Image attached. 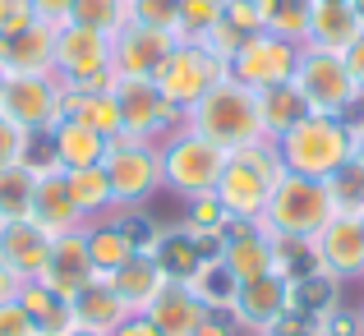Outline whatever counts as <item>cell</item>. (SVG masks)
<instances>
[{"instance_id": "836d02e7", "label": "cell", "mask_w": 364, "mask_h": 336, "mask_svg": "<svg viewBox=\"0 0 364 336\" xmlns=\"http://www.w3.org/2000/svg\"><path fill=\"white\" fill-rule=\"evenodd\" d=\"M70 23H79V28H92V33L116 37L120 28L129 23V0H74Z\"/></svg>"}, {"instance_id": "f6af8a7d", "label": "cell", "mask_w": 364, "mask_h": 336, "mask_svg": "<svg viewBox=\"0 0 364 336\" xmlns=\"http://www.w3.org/2000/svg\"><path fill=\"white\" fill-rule=\"evenodd\" d=\"M194 336H240L231 313H203V323L194 327Z\"/></svg>"}, {"instance_id": "5bb4252c", "label": "cell", "mask_w": 364, "mask_h": 336, "mask_svg": "<svg viewBox=\"0 0 364 336\" xmlns=\"http://www.w3.org/2000/svg\"><path fill=\"white\" fill-rule=\"evenodd\" d=\"M286 309H291V281H286L282 272H267V276H254V281H240L231 318H235L240 332L267 336V327H272Z\"/></svg>"}, {"instance_id": "4316f807", "label": "cell", "mask_w": 364, "mask_h": 336, "mask_svg": "<svg viewBox=\"0 0 364 336\" xmlns=\"http://www.w3.org/2000/svg\"><path fill=\"white\" fill-rule=\"evenodd\" d=\"M203 313H208V309H203V304H198L180 281H171L166 291H161L157 300L148 304V318H152V327H157L161 336H194V327L203 323Z\"/></svg>"}, {"instance_id": "9a60e30c", "label": "cell", "mask_w": 364, "mask_h": 336, "mask_svg": "<svg viewBox=\"0 0 364 336\" xmlns=\"http://www.w3.org/2000/svg\"><path fill=\"white\" fill-rule=\"evenodd\" d=\"M314 254H318V267L337 281L364 276V222L350 212H332V222L314 235Z\"/></svg>"}, {"instance_id": "8992f818", "label": "cell", "mask_w": 364, "mask_h": 336, "mask_svg": "<svg viewBox=\"0 0 364 336\" xmlns=\"http://www.w3.org/2000/svg\"><path fill=\"white\" fill-rule=\"evenodd\" d=\"M295 88H300L304 107L318 115H341V120H355V107L364 102V92L355 88L346 70V55L341 51H323V46H300V65H295Z\"/></svg>"}, {"instance_id": "bcb514c9", "label": "cell", "mask_w": 364, "mask_h": 336, "mask_svg": "<svg viewBox=\"0 0 364 336\" xmlns=\"http://www.w3.org/2000/svg\"><path fill=\"white\" fill-rule=\"evenodd\" d=\"M111 336H161V332L152 327L148 313H129L124 323H116V327H111Z\"/></svg>"}, {"instance_id": "4dcf8cb0", "label": "cell", "mask_w": 364, "mask_h": 336, "mask_svg": "<svg viewBox=\"0 0 364 336\" xmlns=\"http://www.w3.org/2000/svg\"><path fill=\"white\" fill-rule=\"evenodd\" d=\"M258 18H263V33H277L286 42L304 46L314 23V0H258Z\"/></svg>"}, {"instance_id": "7a4b0ae2", "label": "cell", "mask_w": 364, "mask_h": 336, "mask_svg": "<svg viewBox=\"0 0 364 336\" xmlns=\"http://www.w3.org/2000/svg\"><path fill=\"white\" fill-rule=\"evenodd\" d=\"M282 175H286V166L277 157L272 139L235 148V152H226V170L217 180V203L226 207L231 222H258Z\"/></svg>"}, {"instance_id": "ab89813d", "label": "cell", "mask_w": 364, "mask_h": 336, "mask_svg": "<svg viewBox=\"0 0 364 336\" xmlns=\"http://www.w3.org/2000/svg\"><path fill=\"white\" fill-rule=\"evenodd\" d=\"M33 23H37V14L28 0H0V42L23 33V28H33Z\"/></svg>"}, {"instance_id": "3957f363", "label": "cell", "mask_w": 364, "mask_h": 336, "mask_svg": "<svg viewBox=\"0 0 364 336\" xmlns=\"http://www.w3.org/2000/svg\"><path fill=\"white\" fill-rule=\"evenodd\" d=\"M272 143H277V157H282L286 170L309 175V180H328L332 170H341L350 161V120L309 111Z\"/></svg>"}, {"instance_id": "60d3db41", "label": "cell", "mask_w": 364, "mask_h": 336, "mask_svg": "<svg viewBox=\"0 0 364 336\" xmlns=\"http://www.w3.org/2000/svg\"><path fill=\"white\" fill-rule=\"evenodd\" d=\"M226 23L240 28V33H263V18H258V0H226Z\"/></svg>"}, {"instance_id": "8fae6325", "label": "cell", "mask_w": 364, "mask_h": 336, "mask_svg": "<svg viewBox=\"0 0 364 336\" xmlns=\"http://www.w3.org/2000/svg\"><path fill=\"white\" fill-rule=\"evenodd\" d=\"M111 92H116L120 124H124V134H129V139L157 143L161 134H176L180 124H185V115L161 97L152 79H116V83H111Z\"/></svg>"}, {"instance_id": "ffe728a7", "label": "cell", "mask_w": 364, "mask_h": 336, "mask_svg": "<svg viewBox=\"0 0 364 336\" xmlns=\"http://www.w3.org/2000/svg\"><path fill=\"white\" fill-rule=\"evenodd\" d=\"M51 239L55 235H46L33 217H9V222H0V258H5L23 281H37L46 258H51Z\"/></svg>"}, {"instance_id": "d6986e66", "label": "cell", "mask_w": 364, "mask_h": 336, "mask_svg": "<svg viewBox=\"0 0 364 336\" xmlns=\"http://www.w3.org/2000/svg\"><path fill=\"white\" fill-rule=\"evenodd\" d=\"M102 281H107L111 291L120 295L129 313H148V304L171 286V276H166V267L157 263V254H152V249H139L129 263L116 267L111 276H102Z\"/></svg>"}, {"instance_id": "4fadbf2b", "label": "cell", "mask_w": 364, "mask_h": 336, "mask_svg": "<svg viewBox=\"0 0 364 336\" xmlns=\"http://www.w3.org/2000/svg\"><path fill=\"white\" fill-rule=\"evenodd\" d=\"M180 37L161 33V28L148 23H124L116 37H111V65H116V79H152L157 65L171 55Z\"/></svg>"}, {"instance_id": "f35d334b", "label": "cell", "mask_w": 364, "mask_h": 336, "mask_svg": "<svg viewBox=\"0 0 364 336\" xmlns=\"http://www.w3.org/2000/svg\"><path fill=\"white\" fill-rule=\"evenodd\" d=\"M33 139H37V134H28L23 124H14L5 111H0V170L23 166L28 152H33Z\"/></svg>"}, {"instance_id": "d590c367", "label": "cell", "mask_w": 364, "mask_h": 336, "mask_svg": "<svg viewBox=\"0 0 364 336\" xmlns=\"http://www.w3.org/2000/svg\"><path fill=\"white\" fill-rule=\"evenodd\" d=\"M323 185H328L332 207H337V212H350V217H360V212H364V166H360L355 157H350L341 170H332Z\"/></svg>"}, {"instance_id": "d6a6232c", "label": "cell", "mask_w": 364, "mask_h": 336, "mask_svg": "<svg viewBox=\"0 0 364 336\" xmlns=\"http://www.w3.org/2000/svg\"><path fill=\"white\" fill-rule=\"evenodd\" d=\"M300 115H309V107H304L300 88L295 83H277V88H263L258 92V120H263V134L267 139H282L286 129H291Z\"/></svg>"}, {"instance_id": "ac0fdd59", "label": "cell", "mask_w": 364, "mask_h": 336, "mask_svg": "<svg viewBox=\"0 0 364 336\" xmlns=\"http://www.w3.org/2000/svg\"><path fill=\"white\" fill-rule=\"evenodd\" d=\"M33 166V161H28ZM28 217L46 230V235H65V230L79 226V212L70 203V185H65V170L55 161L33 166V198H28Z\"/></svg>"}, {"instance_id": "7dc6e473", "label": "cell", "mask_w": 364, "mask_h": 336, "mask_svg": "<svg viewBox=\"0 0 364 336\" xmlns=\"http://www.w3.org/2000/svg\"><path fill=\"white\" fill-rule=\"evenodd\" d=\"M341 55H346V70H350V79H355V88L364 92V33H360Z\"/></svg>"}, {"instance_id": "7402d4cb", "label": "cell", "mask_w": 364, "mask_h": 336, "mask_svg": "<svg viewBox=\"0 0 364 336\" xmlns=\"http://www.w3.org/2000/svg\"><path fill=\"white\" fill-rule=\"evenodd\" d=\"M51 65H55V28L46 23H33L0 42V74L5 79H14V74H51Z\"/></svg>"}, {"instance_id": "5b68a950", "label": "cell", "mask_w": 364, "mask_h": 336, "mask_svg": "<svg viewBox=\"0 0 364 336\" xmlns=\"http://www.w3.org/2000/svg\"><path fill=\"white\" fill-rule=\"evenodd\" d=\"M157 152H161V189H171L180 198L217 194V180L226 170V152L217 143H208L203 134L180 124L176 134H166L157 143Z\"/></svg>"}, {"instance_id": "f5cc1de1", "label": "cell", "mask_w": 364, "mask_h": 336, "mask_svg": "<svg viewBox=\"0 0 364 336\" xmlns=\"http://www.w3.org/2000/svg\"><path fill=\"white\" fill-rule=\"evenodd\" d=\"M318 336H332V332H318Z\"/></svg>"}, {"instance_id": "52a82bcc", "label": "cell", "mask_w": 364, "mask_h": 336, "mask_svg": "<svg viewBox=\"0 0 364 336\" xmlns=\"http://www.w3.org/2000/svg\"><path fill=\"white\" fill-rule=\"evenodd\" d=\"M60 88H111L116 65H111V37L92 28L65 23L55 28V65H51Z\"/></svg>"}, {"instance_id": "2e32d148", "label": "cell", "mask_w": 364, "mask_h": 336, "mask_svg": "<svg viewBox=\"0 0 364 336\" xmlns=\"http://www.w3.org/2000/svg\"><path fill=\"white\" fill-rule=\"evenodd\" d=\"M217 258L226 263V272L235 281H254V276L277 272V239L258 222H231V230L222 235Z\"/></svg>"}, {"instance_id": "74e56055", "label": "cell", "mask_w": 364, "mask_h": 336, "mask_svg": "<svg viewBox=\"0 0 364 336\" xmlns=\"http://www.w3.org/2000/svg\"><path fill=\"white\" fill-rule=\"evenodd\" d=\"M129 23H148L180 37V0H129Z\"/></svg>"}, {"instance_id": "db71d44e", "label": "cell", "mask_w": 364, "mask_h": 336, "mask_svg": "<svg viewBox=\"0 0 364 336\" xmlns=\"http://www.w3.org/2000/svg\"><path fill=\"white\" fill-rule=\"evenodd\" d=\"M360 222H364V212H360Z\"/></svg>"}, {"instance_id": "b9f144b4", "label": "cell", "mask_w": 364, "mask_h": 336, "mask_svg": "<svg viewBox=\"0 0 364 336\" xmlns=\"http://www.w3.org/2000/svg\"><path fill=\"white\" fill-rule=\"evenodd\" d=\"M0 336H37L33 318L23 313V304H18V300H5V304H0Z\"/></svg>"}, {"instance_id": "ee69618b", "label": "cell", "mask_w": 364, "mask_h": 336, "mask_svg": "<svg viewBox=\"0 0 364 336\" xmlns=\"http://www.w3.org/2000/svg\"><path fill=\"white\" fill-rule=\"evenodd\" d=\"M267 336H318V323L304 318V313H291V309H286L282 318L267 327Z\"/></svg>"}, {"instance_id": "7c38bea8", "label": "cell", "mask_w": 364, "mask_h": 336, "mask_svg": "<svg viewBox=\"0 0 364 336\" xmlns=\"http://www.w3.org/2000/svg\"><path fill=\"white\" fill-rule=\"evenodd\" d=\"M0 111L28 134H51L55 120L65 115V88L55 83V74H14L5 79Z\"/></svg>"}, {"instance_id": "603a6c76", "label": "cell", "mask_w": 364, "mask_h": 336, "mask_svg": "<svg viewBox=\"0 0 364 336\" xmlns=\"http://www.w3.org/2000/svg\"><path fill=\"white\" fill-rule=\"evenodd\" d=\"M83 239H88V258H92V272L97 276H111L116 267H124L143 249V235L129 230L124 222H116V217H102V222L83 226Z\"/></svg>"}, {"instance_id": "ba28073f", "label": "cell", "mask_w": 364, "mask_h": 336, "mask_svg": "<svg viewBox=\"0 0 364 336\" xmlns=\"http://www.w3.org/2000/svg\"><path fill=\"white\" fill-rule=\"evenodd\" d=\"M217 79H226V60H222V55H213L203 42H189V37H180V42L171 46V55L157 65V74H152L157 92L180 115L194 107V102L203 97Z\"/></svg>"}, {"instance_id": "7bdbcfd3", "label": "cell", "mask_w": 364, "mask_h": 336, "mask_svg": "<svg viewBox=\"0 0 364 336\" xmlns=\"http://www.w3.org/2000/svg\"><path fill=\"white\" fill-rule=\"evenodd\" d=\"M28 5H33L37 23H46V28H65V23H70L74 0H28Z\"/></svg>"}, {"instance_id": "f1b7e54d", "label": "cell", "mask_w": 364, "mask_h": 336, "mask_svg": "<svg viewBox=\"0 0 364 336\" xmlns=\"http://www.w3.org/2000/svg\"><path fill=\"white\" fill-rule=\"evenodd\" d=\"M65 115L92 124L102 139H116V134H124L120 107H116V92H111V88H65Z\"/></svg>"}, {"instance_id": "30bf717a", "label": "cell", "mask_w": 364, "mask_h": 336, "mask_svg": "<svg viewBox=\"0 0 364 336\" xmlns=\"http://www.w3.org/2000/svg\"><path fill=\"white\" fill-rule=\"evenodd\" d=\"M295 65H300V46L295 42H286L277 33H249L240 42V51L231 55L226 74L240 79L245 88L263 92V88H277V83H291Z\"/></svg>"}, {"instance_id": "cb8c5ba5", "label": "cell", "mask_w": 364, "mask_h": 336, "mask_svg": "<svg viewBox=\"0 0 364 336\" xmlns=\"http://www.w3.org/2000/svg\"><path fill=\"white\" fill-rule=\"evenodd\" d=\"M364 33L360 14L350 0H314V23L304 46H323V51H346L350 42Z\"/></svg>"}, {"instance_id": "277c9868", "label": "cell", "mask_w": 364, "mask_h": 336, "mask_svg": "<svg viewBox=\"0 0 364 336\" xmlns=\"http://www.w3.org/2000/svg\"><path fill=\"white\" fill-rule=\"evenodd\" d=\"M332 212H337V207H332V194H328L323 180L286 170V175L277 180L272 198H267L258 226H263L267 235H277V239H314L332 222Z\"/></svg>"}, {"instance_id": "c3c4849f", "label": "cell", "mask_w": 364, "mask_h": 336, "mask_svg": "<svg viewBox=\"0 0 364 336\" xmlns=\"http://www.w3.org/2000/svg\"><path fill=\"white\" fill-rule=\"evenodd\" d=\"M18 286H23V276H18L14 267H9L5 258H0V304H5V300H14V295H18Z\"/></svg>"}, {"instance_id": "f546056e", "label": "cell", "mask_w": 364, "mask_h": 336, "mask_svg": "<svg viewBox=\"0 0 364 336\" xmlns=\"http://www.w3.org/2000/svg\"><path fill=\"white\" fill-rule=\"evenodd\" d=\"M18 304H23V313L33 318L37 336H70L74 332V318H70V300H60V295H51L42 281H23L14 295Z\"/></svg>"}, {"instance_id": "e0dca14e", "label": "cell", "mask_w": 364, "mask_h": 336, "mask_svg": "<svg viewBox=\"0 0 364 336\" xmlns=\"http://www.w3.org/2000/svg\"><path fill=\"white\" fill-rule=\"evenodd\" d=\"M37 281H42L51 295H60V300H74L88 281H97L92 258H88V239H83V226H74V230H65V235L51 239V258H46V267H42Z\"/></svg>"}, {"instance_id": "44dd1931", "label": "cell", "mask_w": 364, "mask_h": 336, "mask_svg": "<svg viewBox=\"0 0 364 336\" xmlns=\"http://www.w3.org/2000/svg\"><path fill=\"white\" fill-rule=\"evenodd\" d=\"M46 143H51V161L60 170H79V166H102L111 139H102L92 124L74 120V115H60L55 129L46 134Z\"/></svg>"}, {"instance_id": "484cf974", "label": "cell", "mask_w": 364, "mask_h": 336, "mask_svg": "<svg viewBox=\"0 0 364 336\" xmlns=\"http://www.w3.org/2000/svg\"><path fill=\"white\" fill-rule=\"evenodd\" d=\"M65 185H70V203L79 212V226H92L102 217H111L116 207V194H111V180L102 166H79V170H65Z\"/></svg>"}, {"instance_id": "f907efd6", "label": "cell", "mask_w": 364, "mask_h": 336, "mask_svg": "<svg viewBox=\"0 0 364 336\" xmlns=\"http://www.w3.org/2000/svg\"><path fill=\"white\" fill-rule=\"evenodd\" d=\"M0 97H5V74H0Z\"/></svg>"}, {"instance_id": "8d00e7d4", "label": "cell", "mask_w": 364, "mask_h": 336, "mask_svg": "<svg viewBox=\"0 0 364 336\" xmlns=\"http://www.w3.org/2000/svg\"><path fill=\"white\" fill-rule=\"evenodd\" d=\"M28 198H33V166H9L0 170V222L9 217H28Z\"/></svg>"}, {"instance_id": "d4e9b609", "label": "cell", "mask_w": 364, "mask_h": 336, "mask_svg": "<svg viewBox=\"0 0 364 336\" xmlns=\"http://www.w3.org/2000/svg\"><path fill=\"white\" fill-rule=\"evenodd\" d=\"M70 318H74V327H88V332L111 336V327H116V323L129 318V309H124V300L97 276V281H88V286H83V291L70 300Z\"/></svg>"}, {"instance_id": "816d5d0a", "label": "cell", "mask_w": 364, "mask_h": 336, "mask_svg": "<svg viewBox=\"0 0 364 336\" xmlns=\"http://www.w3.org/2000/svg\"><path fill=\"white\" fill-rule=\"evenodd\" d=\"M360 336H364V313H360Z\"/></svg>"}, {"instance_id": "1f68e13d", "label": "cell", "mask_w": 364, "mask_h": 336, "mask_svg": "<svg viewBox=\"0 0 364 336\" xmlns=\"http://www.w3.org/2000/svg\"><path fill=\"white\" fill-rule=\"evenodd\" d=\"M337 304H341V281L332 272H323V267L291 281V313H304V318L318 323L323 313H332Z\"/></svg>"}, {"instance_id": "6da1fadb", "label": "cell", "mask_w": 364, "mask_h": 336, "mask_svg": "<svg viewBox=\"0 0 364 336\" xmlns=\"http://www.w3.org/2000/svg\"><path fill=\"white\" fill-rule=\"evenodd\" d=\"M185 129L203 134L208 143H217L222 152L249 148V143H263V120H258V92L245 88L240 79H217L194 107L185 111Z\"/></svg>"}, {"instance_id": "83f0119b", "label": "cell", "mask_w": 364, "mask_h": 336, "mask_svg": "<svg viewBox=\"0 0 364 336\" xmlns=\"http://www.w3.org/2000/svg\"><path fill=\"white\" fill-rule=\"evenodd\" d=\"M180 286H185V291L194 295V300L203 304L208 313H231L235 291H240V281H235V276L226 272V263H222L217 254H208L203 263H198V267H194V272H189Z\"/></svg>"}, {"instance_id": "e575fe53", "label": "cell", "mask_w": 364, "mask_h": 336, "mask_svg": "<svg viewBox=\"0 0 364 336\" xmlns=\"http://www.w3.org/2000/svg\"><path fill=\"white\" fill-rule=\"evenodd\" d=\"M152 254H157V263L166 267V276L171 281H185L189 272H194L198 263H203V249L194 244V239L185 235V230H171V235H157V249H152Z\"/></svg>"}, {"instance_id": "9c48e42d", "label": "cell", "mask_w": 364, "mask_h": 336, "mask_svg": "<svg viewBox=\"0 0 364 336\" xmlns=\"http://www.w3.org/2000/svg\"><path fill=\"white\" fill-rule=\"evenodd\" d=\"M102 170H107L111 194H116L120 207H139L161 189V152H157V143H148V139L116 134V139L107 143Z\"/></svg>"}, {"instance_id": "681fc988", "label": "cell", "mask_w": 364, "mask_h": 336, "mask_svg": "<svg viewBox=\"0 0 364 336\" xmlns=\"http://www.w3.org/2000/svg\"><path fill=\"white\" fill-rule=\"evenodd\" d=\"M350 157L364 166V115H360V120H350Z\"/></svg>"}]
</instances>
